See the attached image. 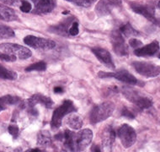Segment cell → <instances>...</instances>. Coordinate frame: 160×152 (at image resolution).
Listing matches in <instances>:
<instances>
[{
    "label": "cell",
    "instance_id": "cell-1",
    "mask_svg": "<svg viewBox=\"0 0 160 152\" xmlns=\"http://www.w3.org/2000/svg\"><path fill=\"white\" fill-rule=\"evenodd\" d=\"M93 132L88 128L80 130L78 133L67 129L63 133L64 145L72 152L83 151L90 144Z\"/></svg>",
    "mask_w": 160,
    "mask_h": 152
},
{
    "label": "cell",
    "instance_id": "cell-2",
    "mask_svg": "<svg viewBox=\"0 0 160 152\" xmlns=\"http://www.w3.org/2000/svg\"><path fill=\"white\" fill-rule=\"evenodd\" d=\"M115 110V104L111 102H105L95 106L90 114V122L92 124H96L105 121L112 115Z\"/></svg>",
    "mask_w": 160,
    "mask_h": 152
},
{
    "label": "cell",
    "instance_id": "cell-3",
    "mask_svg": "<svg viewBox=\"0 0 160 152\" xmlns=\"http://www.w3.org/2000/svg\"><path fill=\"white\" fill-rule=\"evenodd\" d=\"M0 53L13 56L19 59H27L32 55V53L29 48L15 43L0 44Z\"/></svg>",
    "mask_w": 160,
    "mask_h": 152
},
{
    "label": "cell",
    "instance_id": "cell-4",
    "mask_svg": "<svg viewBox=\"0 0 160 152\" xmlns=\"http://www.w3.org/2000/svg\"><path fill=\"white\" fill-rule=\"evenodd\" d=\"M76 111L73 102L72 101L67 100L59 107H58L53 113L51 125L52 128H58L62 124V118L67 116L68 114H70Z\"/></svg>",
    "mask_w": 160,
    "mask_h": 152
},
{
    "label": "cell",
    "instance_id": "cell-5",
    "mask_svg": "<svg viewBox=\"0 0 160 152\" xmlns=\"http://www.w3.org/2000/svg\"><path fill=\"white\" fill-rule=\"evenodd\" d=\"M25 44L28 45L29 47L38 50H47L53 49L56 47V42L50 39L37 37L35 36H27L24 38Z\"/></svg>",
    "mask_w": 160,
    "mask_h": 152
},
{
    "label": "cell",
    "instance_id": "cell-6",
    "mask_svg": "<svg viewBox=\"0 0 160 152\" xmlns=\"http://www.w3.org/2000/svg\"><path fill=\"white\" fill-rule=\"evenodd\" d=\"M118 137L125 148H130L135 144L137 140V134L135 129L128 124L122 125L118 129Z\"/></svg>",
    "mask_w": 160,
    "mask_h": 152
},
{
    "label": "cell",
    "instance_id": "cell-7",
    "mask_svg": "<svg viewBox=\"0 0 160 152\" xmlns=\"http://www.w3.org/2000/svg\"><path fill=\"white\" fill-rule=\"evenodd\" d=\"M133 68L139 75L145 77H156L160 74V67L148 62H134Z\"/></svg>",
    "mask_w": 160,
    "mask_h": 152
},
{
    "label": "cell",
    "instance_id": "cell-8",
    "mask_svg": "<svg viewBox=\"0 0 160 152\" xmlns=\"http://www.w3.org/2000/svg\"><path fill=\"white\" fill-rule=\"evenodd\" d=\"M98 76L99 78H102V79L103 78H115V79L120 80L122 82L130 84V85H136L138 82L134 75H132L131 73L128 72L127 70H125V69H121V70L114 73L100 71L98 74Z\"/></svg>",
    "mask_w": 160,
    "mask_h": 152
},
{
    "label": "cell",
    "instance_id": "cell-9",
    "mask_svg": "<svg viewBox=\"0 0 160 152\" xmlns=\"http://www.w3.org/2000/svg\"><path fill=\"white\" fill-rule=\"evenodd\" d=\"M111 42L114 51L117 55L127 56L128 53L127 45L125 44L124 37L119 30H115L111 36Z\"/></svg>",
    "mask_w": 160,
    "mask_h": 152
},
{
    "label": "cell",
    "instance_id": "cell-10",
    "mask_svg": "<svg viewBox=\"0 0 160 152\" xmlns=\"http://www.w3.org/2000/svg\"><path fill=\"white\" fill-rule=\"evenodd\" d=\"M122 4V0H100L95 7V11L100 16L107 15L111 13L112 8Z\"/></svg>",
    "mask_w": 160,
    "mask_h": 152
},
{
    "label": "cell",
    "instance_id": "cell-11",
    "mask_svg": "<svg viewBox=\"0 0 160 152\" xmlns=\"http://www.w3.org/2000/svg\"><path fill=\"white\" fill-rule=\"evenodd\" d=\"M131 8L135 13H138L139 14L143 15L145 18L152 21V22H156V19H155L154 15V9L152 7L149 5H145V4H142L139 3H131L130 4Z\"/></svg>",
    "mask_w": 160,
    "mask_h": 152
},
{
    "label": "cell",
    "instance_id": "cell-12",
    "mask_svg": "<svg viewBox=\"0 0 160 152\" xmlns=\"http://www.w3.org/2000/svg\"><path fill=\"white\" fill-rule=\"evenodd\" d=\"M35 8L32 10L34 14H48L56 7V0H36Z\"/></svg>",
    "mask_w": 160,
    "mask_h": 152
},
{
    "label": "cell",
    "instance_id": "cell-13",
    "mask_svg": "<svg viewBox=\"0 0 160 152\" xmlns=\"http://www.w3.org/2000/svg\"><path fill=\"white\" fill-rule=\"evenodd\" d=\"M92 52L94 53V55L96 56V58L102 64H105V66L111 69H115V65H114L111 53H109L107 50L103 49V48H100V47H95V48L92 49Z\"/></svg>",
    "mask_w": 160,
    "mask_h": 152
},
{
    "label": "cell",
    "instance_id": "cell-14",
    "mask_svg": "<svg viewBox=\"0 0 160 152\" xmlns=\"http://www.w3.org/2000/svg\"><path fill=\"white\" fill-rule=\"evenodd\" d=\"M36 104H42L47 108H52L54 105V102L50 97L42 94L33 95L31 98L27 100V105L29 106V107H34Z\"/></svg>",
    "mask_w": 160,
    "mask_h": 152
},
{
    "label": "cell",
    "instance_id": "cell-15",
    "mask_svg": "<svg viewBox=\"0 0 160 152\" xmlns=\"http://www.w3.org/2000/svg\"><path fill=\"white\" fill-rule=\"evenodd\" d=\"M158 50H159V44L157 41H154L147 46L136 49L134 53L138 57H146V56L154 55L155 53H158Z\"/></svg>",
    "mask_w": 160,
    "mask_h": 152
},
{
    "label": "cell",
    "instance_id": "cell-16",
    "mask_svg": "<svg viewBox=\"0 0 160 152\" xmlns=\"http://www.w3.org/2000/svg\"><path fill=\"white\" fill-rule=\"evenodd\" d=\"M115 139H116V132H115V130L113 128L105 130L102 139L103 149H105L106 152H111Z\"/></svg>",
    "mask_w": 160,
    "mask_h": 152
},
{
    "label": "cell",
    "instance_id": "cell-17",
    "mask_svg": "<svg viewBox=\"0 0 160 152\" xmlns=\"http://www.w3.org/2000/svg\"><path fill=\"white\" fill-rule=\"evenodd\" d=\"M18 19L15 12L8 6L0 3V19L3 21H14Z\"/></svg>",
    "mask_w": 160,
    "mask_h": 152
},
{
    "label": "cell",
    "instance_id": "cell-18",
    "mask_svg": "<svg viewBox=\"0 0 160 152\" xmlns=\"http://www.w3.org/2000/svg\"><path fill=\"white\" fill-rule=\"evenodd\" d=\"M66 123L73 130H79L83 126V119L76 113H71L66 119Z\"/></svg>",
    "mask_w": 160,
    "mask_h": 152
},
{
    "label": "cell",
    "instance_id": "cell-19",
    "mask_svg": "<svg viewBox=\"0 0 160 152\" xmlns=\"http://www.w3.org/2000/svg\"><path fill=\"white\" fill-rule=\"evenodd\" d=\"M52 142V136L49 131L47 130H43L39 133L37 136V144L41 146H47L49 145Z\"/></svg>",
    "mask_w": 160,
    "mask_h": 152
},
{
    "label": "cell",
    "instance_id": "cell-20",
    "mask_svg": "<svg viewBox=\"0 0 160 152\" xmlns=\"http://www.w3.org/2000/svg\"><path fill=\"white\" fill-rule=\"evenodd\" d=\"M118 30L120 31V33L125 37H131V36H135L138 35V31L130 25L129 23L125 24L122 26H121Z\"/></svg>",
    "mask_w": 160,
    "mask_h": 152
},
{
    "label": "cell",
    "instance_id": "cell-21",
    "mask_svg": "<svg viewBox=\"0 0 160 152\" xmlns=\"http://www.w3.org/2000/svg\"><path fill=\"white\" fill-rule=\"evenodd\" d=\"M137 107L141 110H144V109H148V108L151 107L152 105V102L151 99H149L148 97H138V100L134 102Z\"/></svg>",
    "mask_w": 160,
    "mask_h": 152
},
{
    "label": "cell",
    "instance_id": "cell-22",
    "mask_svg": "<svg viewBox=\"0 0 160 152\" xmlns=\"http://www.w3.org/2000/svg\"><path fill=\"white\" fill-rule=\"evenodd\" d=\"M0 78L4 80H14L17 78V74L12 70L6 69L5 67L2 66L0 64Z\"/></svg>",
    "mask_w": 160,
    "mask_h": 152
},
{
    "label": "cell",
    "instance_id": "cell-23",
    "mask_svg": "<svg viewBox=\"0 0 160 152\" xmlns=\"http://www.w3.org/2000/svg\"><path fill=\"white\" fill-rule=\"evenodd\" d=\"M14 36V31L6 25H0V38H12Z\"/></svg>",
    "mask_w": 160,
    "mask_h": 152
},
{
    "label": "cell",
    "instance_id": "cell-24",
    "mask_svg": "<svg viewBox=\"0 0 160 152\" xmlns=\"http://www.w3.org/2000/svg\"><path fill=\"white\" fill-rule=\"evenodd\" d=\"M47 69V64L45 62H38V63H35V64H31L30 66H28L25 69L26 72H31V71H44Z\"/></svg>",
    "mask_w": 160,
    "mask_h": 152
},
{
    "label": "cell",
    "instance_id": "cell-25",
    "mask_svg": "<svg viewBox=\"0 0 160 152\" xmlns=\"http://www.w3.org/2000/svg\"><path fill=\"white\" fill-rule=\"evenodd\" d=\"M3 99V102L5 103L6 106L8 105H14L19 102V98L14 96H10V95H7L4 97H2Z\"/></svg>",
    "mask_w": 160,
    "mask_h": 152
},
{
    "label": "cell",
    "instance_id": "cell-26",
    "mask_svg": "<svg viewBox=\"0 0 160 152\" xmlns=\"http://www.w3.org/2000/svg\"><path fill=\"white\" fill-rule=\"evenodd\" d=\"M24 1L25 0H0V2L4 3V5L7 4V5L14 6V7H19Z\"/></svg>",
    "mask_w": 160,
    "mask_h": 152
},
{
    "label": "cell",
    "instance_id": "cell-27",
    "mask_svg": "<svg viewBox=\"0 0 160 152\" xmlns=\"http://www.w3.org/2000/svg\"><path fill=\"white\" fill-rule=\"evenodd\" d=\"M66 1L71 2V3H74L75 5L83 7V8H88L89 6L91 5L87 0H66Z\"/></svg>",
    "mask_w": 160,
    "mask_h": 152
},
{
    "label": "cell",
    "instance_id": "cell-28",
    "mask_svg": "<svg viewBox=\"0 0 160 152\" xmlns=\"http://www.w3.org/2000/svg\"><path fill=\"white\" fill-rule=\"evenodd\" d=\"M78 23L73 22L71 25V27L68 29V34L71 36H77L78 34Z\"/></svg>",
    "mask_w": 160,
    "mask_h": 152
},
{
    "label": "cell",
    "instance_id": "cell-29",
    "mask_svg": "<svg viewBox=\"0 0 160 152\" xmlns=\"http://www.w3.org/2000/svg\"><path fill=\"white\" fill-rule=\"evenodd\" d=\"M129 44L130 46L132 47H133V48L138 49V48H140V47L142 46V42L141 41H139V40L137 38H132L130 39Z\"/></svg>",
    "mask_w": 160,
    "mask_h": 152
},
{
    "label": "cell",
    "instance_id": "cell-30",
    "mask_svg": "<svg viewBox=\"0 0 160 152\" xmlns=\"http://www.w3.org/2000/svg\"><path fill=\"white\" fill-rule=\"evenodd\" d=\"M8 132L14 139L17 138L19 135V128L16 125H9L8 126Z\"/></svg>",
    "mask_w": 160,
    "mask_h": 152
},
{
    "label": "cell",
    "instance_id": "cell-31",
    "mask_svg": "<svg viewBox=\"0 0 160 152\" xmlns=\"http://www.w3.org/2000/svg\"><path fill=\"white\" fill-rule=\"evenodd\" d=\"M19 8L22 12H25V13H29V12L31 10V4L27 1H24L21 5L19 6Z\"/></svg>",
    "mask_w": 160,
    "mask_h": 152
},
{
    "label": "cell",
    "instance_id": "cell-32",
    "mask_svg": "<svg viewBox=\"0 0 160 152\" xmlns=\"http://www.w3.org/2000/svg\"><path fill=\"white\" fill-rule=\"evenodd\" d=\"M0 59L3 61H5V62H14V61H16L17 58L15 57H13V56L0 53Z\"/></svg>",
    "mask_w": 160,
    "mask_h": 152
},
{
    "label": "cell",
    "instance_id": "cell-33",
    "mask_svg": "<svg viewBox=\"0 0 160 152\" xmlns=\"http://www.w3.org/2000/svg\"><path fill=\"white\" fill-rule=\"evenodd\" d=\"M122 116L126 117L127 118H130V119H133L135 118V115L133 114L132 112H131L129 109H127V108H123V110L122 111Z\"/></svg>",
    "mask_w": 160,
    "mask_h": 152
},
{
    "label": "cell",
    "instance_id": "cell-34",
    "mask_svg": "<svg viewBox=\"0 0 160 152\" xmlns=\"http://www.w3.org/2000/svg\"><path fill=\"white\" fill-rule=\"evenodd\" d=\"M6 108V105L3 102V97H0V112H2Z\"/></svg>",
    "mask_w": 160,
    "mask_h": 152
},
{
    "label": "cell",
    "instance_id": "cell-35",
    "mask_svg": "<svg viewBox=\"0 0 160 152\" xmlns=\"http://www.w3.org/2000/svg\"><path fill=\"white\" fill-rule=\"evenodd\" d=\"M91 152H101V149L97 144H94L91 148Z\"/></svg>",
    "mask_w": 160,
    "mask_h": 152
},
{
    "label": "cell",
    "instance_id": "cell-36",
    "mask_svg": "<svg viewBox=\"0 0 160 152\" xmlns=\"http://www.w3.org/2000/svg\"><path fill=\"white\" fill-rule=\"evenodd\" d=\"M54 92L55 93H62L63 92V89L60 87V86H56L54 88Z\"/></svg>",
    "mask_w": 160,
    "mask_h": 152
},
{
    "label": "cell",
    "instance_id": "cell-37",
    "mask_svg": "<svg viewBox=\"0 0 160 152\" xmlns=\"http://www.w3.org/2000/svg\"><path fill=\"white\" fill-rule=\"evenodd\" d=\"M25 152H43L42 150H41L40 149H30L26 150Z\"/></svg>",
    "mask_w": 160,
    "mask_h": 152
},
{
    "label": "cell",
    "instance_id": "cell-38",
    "mask_svg": "<svg viewBox=\"0 0 160 152\" xmlns=\"http://www.w3.org/2000/svg\"><path fill=\"white\" fill-rule=\"evenodd\" d=\"M87 1H88V3L91 4L92 3H94V2H95V1H97V0H87Z\"/></svg>",
    "mask_w": 160,
    "mask_h": 152
},
{
    "label": "cell",
    "instance_id": "cell-39",
    "mask_svg": "<svg viewBox=\"0 0 160 152\" xmlns=\"http://www.w3.org/2000/svg\"><path fill=\"white\" fill-rule=\"evenodd\" d=\"M158 8H159V9H160V1L158 2Z\"/></svg>",
    "mask_w": 160,
    "mask_h": 152
},
{
    "label": "cell",
    "instance_id": "cell-40",
    "mask_svg": "<svg viewBox=\"0 0 160 152\" xmlns=\"http://www.w3.org/2000/svg\"><path fill=\"white\" fill-rule=\"evenodd\" d=\"M158 58H160V53H159V55H158Z\"/></svg>",
    "mask_w": 160,
    "mask_h": 152
},
{
    "label": "cell",
    "instance_id": "cell-41",
    "mask_svg": "<svg viewBox=\"0 0 160 152\" xmlns=\"http://www.w3.org/2000/svg\"><path fill=\"white\" fill-rule=\"evenodd\" d=\"M0 152H1V151H0Z\"/></svg>",
    "mask_w": 160,
    "mask_h": 152
}]
</instances>
